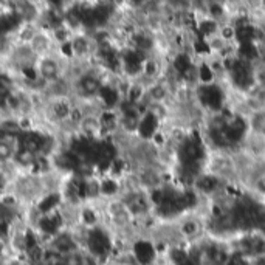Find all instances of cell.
<instances>
[{
  "label": "cell",
  "mask_w": 265,
  "mask_h": 265,
  "mask_svg": "<svg viewBox=\"0 0 265 265\" xmlns=\"http://www.w3.org/2000/svg\"><path fill=\"white\" fill-rule=\"evenodd\" d=\"M242 104L245 118L250 113L254 112H263L265 110V87L257 84H250L242 95Z\"/></svg>",
  "instance_id": "cell-1"
},
{
  "label": "cell",
  "mask_w": 265,
  "mask_h": 265,
  "mask_svg": "<svg viewBox=\"0 0 265 265\" xmlns=\"http://www.w3.org/2000/svg\"><path fill=\"white\" fill-rule=\"evenodd\" d=\"M70 45H71V52H73V58L78 56H84L89 52V40L82 36H76L73 39H70Z\"/></svg>",
  "instance_id": "cell-2"
}]
</instances>
